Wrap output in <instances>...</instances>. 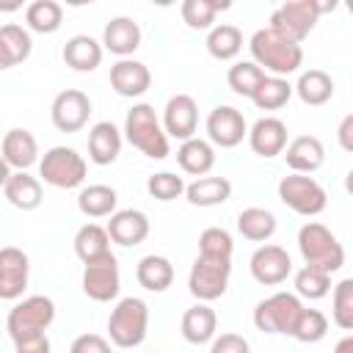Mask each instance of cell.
I'll return each mask as SVG.
<instances>
[{
    "label": "cell",
    "mask_w": 353,
    "mask_h": 353,
    "mask_svg": "<svg viewBox=\"0 0 353 353\" xmlns=\"http://www.w3.org/2000/svg\"><path fill=\"white\" fill-rule=\"evenodd\" d=\"M251 58L262 72H270V77H287L301 69L303 50L295 41H287L284 36L273 33L270 28H259L248 41Z\"/></svg>",
    "instance_id": "cell-1"
},
{
    "label": "cell",
    "mask_w": 353,
    "mask_h": 353,
    "mask_svg": "<svg viewBox=\"0 0 353 353\" xmlns=\"http://www.w3.org/2000/svg\"><path fill=\"white\" fill-rule=\"evenodd\" d=\"M298 251H301L306 268H317L328 276L345 265L342 243L336 240V234L328 226H323L317 221H309L298 229Z\"/></svg>",
    "instance_id": "cell-2"
},
{
    "label": "cell",
    "mask_w": 353,
    "mask_h": 353,
    "mask_svg": "<svg viewBox=\"0 0 353 353\" xmlns=\"http://www.w3.org/2000/svg\"><path fill=\"white\" fill-rule=\"evenodd\" d=\"M124 138L146 157L152 160H165L168 157V135L163 132V124L154 113L152 105L138 102L127 110L124 119Z\"/></svg>",
    "instance_id": "cell-3"
},
{
    "label": "cell",
    "mask_w": 353,
    "mask_h": 353,
    "mask_svg": "<svg viewBox=\"0 0 353 353\" xmlns=\"http://www.w3.org/2000/svg\"><path fill=\"white\" fill-rule=\"evenodd\" d=\"M336 3H317V0H290V3H281L273 14H270V22L268 28L279 36H284L287 41H295L301 44L317 25L320 14L323 11H334Z\"/></svg>",
    "instance_id": "cell-4"
},
{
    "label": "cell",
    "mask_w": 353,
    "mask_h": 353,
    "mask_svg": "<svg viewBox=\"0 0 353 353\" xmlns=\"http://www.w3.org/2000/svg\"><path fill=\"white\" fill-rule=\"evenodd\" d=\"M149 331V306L141 298H121L108 317V336L116 347H138Z\"/></svg>",
    "instance_id": "cell-5"
},
{
    "label": "cell",
    "mask_w": 353,
    "mask_h": 353,
    "mask_svg": "<svg viewBox=\"0 0 353 353\" xmlns=\"http://www.w3.org/2000/svg\"><path fill=\"white\" fill-rule=\"evenodd\" d=\"M85 174H88V165H85L83 154H77L72 146H52L39 160V176L47 185L61 188V190L80 188Z\"/></svg>",
    "instance_id": "cell-6"
},
{
    "label": "cell",
    "mask_w": 353,
    "mask_h": 353,
    "mask_svg": "<svg viewBox=\"0 0 353 353\" xmlns=\"http://www.w3.org/2000/svg\"><path fill=\"white\" fill-rule=\"evenodd\" d=\"M55 320V303L52 298L47 295H30V298H22L19 303L11 306L8 317H6V331L14 339L19 336H28V334H41L52 325Z\"/></svg>",
    "instance_id": "cell-7"
},
{
    "label": "cell",
    "mask_w": 353,
    "mask_h": 353,
    "mask_svg": "<svg viewBox=\"0 0 353 353\" xmlns=\"http://www.w3.org/2000/svg\"><path fill=\"white\" fill-rule=\"evenodd\" d=\"M279 199L284 207H290L292 212L303 215V218H312V215H320L328 204V196L323 190V185L309 176V174H290V176H281L279 182Z\"/></svg>",
    "instance_id": "cell-8"
},
{
    "label": "cell",
    "mask_w": 353,
    "mask_h": 353,
    "mask_svg": "<svg viewBox=\"0 0 353 353\" xmlns=\"http://www.w3.org/2000/svg\"><path fill=\"white\" fill-rule=\"evenodd\" d=\"M303 303L295 292H273L254 309V325L265 334H292V325L301 314Z\"/></svg>",
    "instance_id": "cell-9"
},
{
    "label": "cell",
    "mask_w": 353,
    "mask_h": 353,
    "mask_svg": "<svg viewBox=\"0 0 353 353\" xmlns=\"http://www.w3.org/2000/svg\"><path fill=\"white\" fill-rule=\"evenodd\" d=\"M229 276H232V259L196 256L190 276H188V290L199 303H210L226 292Z\"/></svg>",
    "instance_id": "cell-10"
},
{
    "label": "cell",
    "mask_w": 353,
    "mask_h": 353,
    "mask_svg": "<svg viewBox=\"0 0 353 353\" xmlns=\"http://www.w3.org/2000/svg\"><path fill=\"white\" fill-rule=\"evenodd\" d=\"M121 287V276H119V262L113 254H105L94 262H85L83 268V292L97 301V303H108L119 295Z\"/></svg>",
    "instance_id": "cell-11"
},
{
    "label": "cell",
    "mask_w": 353,
    "mask_h": 353,
    "mask_svg": "<svg viewBox=\"0 0 353 353\" xmlns=\"http://www.w3.org/2000/svg\"><path fill=\"white\" fill-rule=\"evenodd\" d=\"M248 268H251L254 281H259L265 287H279L292 273V259H290L287 248H281L276 243H265L251 254Z\"/></svg>",
    "instance_id": "cell-12"
},
{
    "label": "cell",
    "mask_w": 353,
    "mask_h": 353,
    "mask_svg": "<svg viewBox=\"0 0 353 353\" xmlns=\"http://www.w3.org/2000/svg\"><path fill=\"white\" fill-rule=\"evenodd\" d=\"M50 116H52L55 130H61V132H77V130H83L88 124L91 99L80 88H66V91H61L52 99Z\"/></svg>",
    "instance_id": "cell-13"
},
{
    "label": "cell",
    "mask_w": 353,
    "mask_h": 353,
    "mask_svg": "<svg viewBox=\"0 0 353 353\" xmlns=\"http://www.w3.org/2000/svg\"><path fill=\"white\" fill-rule=\"evenodd\" d=\"M248 135V124L243 119V113L232 105H218L210 110L207 116V138L210 143L221 146V149H234L237 143H243V138Z\"/></svg>",
    "instance_id": "cell-14"
},
{
    "label": "cell",
    "mask_w": 353,
    "mask_h": 353,
    "mask_svg": "<svg viewBox=\"0 0 353 353\" xmlns=\"http://www.w3.org/2000/svg\"><path fill=\"white\" fill-rule=\"evenodd\" d=\"M163 132L176 141H188L199 124V105L190 94H174L163 108Z\"/></svg>",
    "instance_id": "cell-15"
},
{
    "label": "cell",
    "mask_w": 353,
    "mask_h": 353,
    "mask_svg": "<svg viewBox=\"0 0 353 353\" xmlns=\"http://www.w3.org/2000/svg\"><path fill=\"white\" fill-rule=\"evenodd\" d=\"M28 273H30V262L22 248L17 245L0 248V301L22 298L28 287Z\"/></svg>",
    "instance_id": "cell-16"
},
{
    "label": "cell",
    "mask_w": 353,
    "mask_h": 353,
    "mask_svg": "<svg viewBox=\"0 0 353 353\" xmlns=\"http://www.w3.org/2000/svg\"><path fill=\"white\" fill-rule=\"evenodd\" d=\"M105 232H108L110 243H119V245H124V248L141 245V243L149 237V218H146V212L132 210V207H130V210H116V212L110 215Z\"/></svg>",
    "instance_id": "cell-17"
},
{
    "label": "cell",
    "mask_w": 353,
    "mask_h": 353,
    "mask_svg": "<svg viewBox=\"0 0 353 353\" xmlns=\"http://www.w3.org/2000/svg\"><path fill=\"white\" fill-rule=\"evenodd\" d=\"M152 85V72L135 58H119L110 66V88L119 97H141Z\"/></svg>",
    "instance_id": "cell-18"
},
{
    "label": "cell",
    "mask_w": 353,
    "mask_h": 353,
    "mask_svg": "<svg viewBox=\"0 0 353 353\" xmlns=\"http://www.w3.org/2000/svg\"><path fill=\"white\" fill-rule=\"evenodd\" d=\"M248 143L259 157H276L287 146V124L276 116H262L248 130Z\"/></svg>",
    "instance_id": "cell-19"
},
{
    "label": "cell",
    "mask_w": 353,
    "mask_h": 353,
    "mask_svg": "<svg viewBox=\"0 0 353 353\" xmlns=\"http://www.w3.org/2000/svg\"><path fill=\"white\" fill-rule=\"evenodd\" d=\"M0 157L17 171H28L39 160V143H36L33 132L25 127L8 130L0 141Z\"/></svg>",
    "instance_id": "cell-20"
},
{
    "label": "cell",
    "mask_w": 353,
    "mask_h": 353,
    "mask_svg": "<svg viewBox=\"0 0 353 353\" xmlns=\"http://www.w3.org/2000/svg\"><path fill=\"white\" fill-rule=\"evenodd\" d=\"M284 160L292 174H314L325 163V146L314 135H298L284 146Z\"/></svg>",
    "instance_id": "cell-21"
},
{
    "label": "cell",
    "mask_w": 353,
    "mask_h": 353,
    "mask_svg": "<svg viewBox=\"0 0 353 353\" xmlns=\"http://www.w3.org/2000/svg\"><path fill=\"white\" fill-rule=\"evenodd\" d=\"M99 44L119 58H130L141 47V25L132 17H113L102 30Z\"/></svg>",
    "instance_id": "cell-22"
},
{
    "label": "cell",
    "mask_w": 353,
    "mask_h": 353,
    "mask_svg": "<svg viewBox=\"0 0 353 353\" xmlns=\"http://www.w3.org/2000/svg\"><path fill=\"white\" fill-rule=\"evenodd\" d=\"M121 152V130L113 121H97L88 130V157L97 165H110L116 163Z\"/></svg>",
    "instance_id": "cell-23"
},
{
    "label": "cell",
    "mask_w": 353,
    "mask_h": 353,
    "mask_svg": "<svg viewBox=\"0 0 353 353\" xmlns=\"http://www.w3.org/2000/svg\"><path fill=\"white\" fill-rule=\"evenodd\" d=\"M176 163H179V168L185 174H190L196 179L207 176L212 171V165H215V149H212L210 141L193 135V138L182 141V146L176 149Z\"/></svg>",
    "instance_id": "cell-24"
},
{
    "label": "cell",
    "mask_w": 353,
    "mask_h": 353,
    "mask_svg": "<svg viewBox=\"0 0 353 353\" xmlns=\"http://www.w3.org/2000/svg\"><path fill=\"white\" fill-rule=\"evenodd\" d=\"M215 328H218V317H215V312L207 303L190 306L182 314V323H179V331H182L185 342H190V345H207V342H212Z\"/></svg>",
    "instance_id": "cell-25"
},
{
    "label": "cell",
    "mask_w": 353,
    "mask_h": 353,
    "mask_svg": "<svg viewBox=\"0 0 353 353\" xmlns=\"http://www.w3.org/2000/svg\"><path fill=\"white\" fill-rule=\"evenodd\" d=\"M63 63L74 72H94L102 63V44L85 33H77L63 44Z\"/></svg>",
    "instance_id": "cell-26"
},
{
    "label": "cell",
    "mask_w": 353,
    "mask_h": 353,
    "mask_svg": "<svg viewBox=\"0 0 353 353\" xmlns=\"http://www.w3.org/2000/svg\"><path fill=\"white\" fill-rule=\"evenodd\" d=\"M3 193H6L8 204L17 207V210H22V212L36 210L41 204V196H44L41 193V182L36 176H30L28 171H11Z\"/></svg>",
    "instance_id": "cell-27"
},
{
    "label": "cell",
    "mask_w": 353,
    "mask_h": 353,
    "mask_svg": "<svg viewBox=\"0 0 353 353\" xmlns=\"http://www.w3.org/2000/svg\"><path fill=\"white\" fill-rule=\"evenodd\" d=\"M232 182L226 176H199L190 185H185V199L193 207H218L229 201Z\"/></svg>",
    "instance_id": "cell-28"
},
{
    "label": "cell",
    "mask_w": 353,
    "mask_h": 353,
    "mask_svg": "<svg viewBox=\"0 0 353 353\" xmlns=\"http://www.w3.org/2000/svg\"><path fill=\"white\" fill-rule=\"evenodd\" d=\"M292 91L298 94V99L303 105L317 108V105H325L334 97V80L323 69H306V72H301V77L292 85Z\"/></svg>",
    "instance_id": "cell-29"
},
{
    "label": "cell",
    "mask_w": 353,
    "mask_h": 353,
    "mask_svg": "<svg viewBox=\"0 0 353 353\" xmlns=\"http://www.w3.org/2000/svg\"><path fill=\"white\" fill-rule=\"evenodd\" d=\"M135 279L149 292H165L171 287V281H174V265H171V259H165L160 254H149V256H143L138 262Z\"/></svg>",
    "instance_id": "cell-30"
},
{
    "label": "cell",
    "mask_w": 353,
    "mask_h": 353,
    "mask_svg": "<svg viewBox=\"0 0 353 353\" xmlns=\"http://www.w3.org/2000/svg\"><path fill=\"white\" fill-rule=\"evenodd\" d=\"M116 190L110 185H88L77 193V210L85 218H108L116 212Z\"/></svg>",
    "instance_id": "cell-31"
},
{
    "label": "cell",
    "mask_w": 353,
    "mask_h": 353,
    "mask_svg": "<svg viewBox=\"0 0 353 353\" xmlns=\"http://www.w3.org/2000/svg\"><path fill=\"white\" fill-rule=\"evenodd\" d=\"M237 232L251 243H265L276 232V215L265 207H245L237 215Z\"/></svg>",
    "instance_id": "cell-32"
},
{
    "label": "cell",
    "mask_w": 353,
    "mask_h": 353,
    "mask_svg": "<svg viewBox=\"0 0 353 353\" xmlns=\"http://www.w3.org/2000/svg\"><path fill=\"white\" fill-rule=\"evenodd\" d=\"M74 254L77 259L85 265V262H94L105 254H110V237L105 232V226L99 223H85L77 229L74 234Z\"/></svg>",
    "instance_id": "cell-33"
},
{
    "label": "cell",
    "mask_w": 353,
    "mask_h": 353,
    "mask_svg": "<svg viewBox=\"0 0 353 353\" xmlns=\"http://www.w3.org/2000/svg\"><path fill=\"white\" fill-rule=\"evenodd\" d=\"M240 50H243V33H240L237 25L221 22V25L210 28V33H207V52L215 61H232Z\"/></svg>",
    "instance_id": "cell-34"
},
{
    "label": "cell",
    "mask_w": 353,
    "mask_h": 353,
    "mask_svg": "<svg viewBox=\"0 0 353 353\" xmlns=\"http://www.w3.org/2000/svg\"><path fill=\"white\" fill-rule=\"evenodd\" d=\"M25 22L36 33H55L63 22V8L55 0H33L25 8Z\"/></svg>",
    "instance_id": "cell-35"
},
{
    "label": "cell",
    "mask_w": 353,
    "mask_h": 353,
    "mask_svg": "<svg viewBox=\"0 0 353 353\" xmlns=\"http://www.w3.org/2000/svg\"><path fill=\"white\" fill-rule=\"evenodd\" d=\"M290 97H292V85L287 83V77H270V74H265V80L251 94V102L259 110H279V108H284L290 102Z\"/></svg>",
    "instance_id": "cell-36"
},
{
    "label": "cell",
    "mask_w": 353,
    "mask_h": 353,
    "mask_svg": "<svg viewBox=\"0 0 353 353\" xmlns=\"http://www.w3.org/2000/svg\"><path fill=\"white\" fill-rule=\"evenodd\" d=\"M226 8L229 3H221V0H185L179 6V14L190 30H210L215 22V14Z\"/></svg>",
    "instance_id": "cell-37"
},
{
    "label": "cell",
    "mask_w": 353,
    "mask_h": 353,
    "mask_svg": "<svg viewBox=\"0 0 353 353\" xmlns=\"http://www.w3.org/2000/svg\"><path fill=\"white\" fill-rule=\"evenodd\" d=\"M262 80H265V72H262L254 61H237V63H232L229 72H226L229 88H232L237 97H248V99H251V94L256 91V85H259Z\"/></svg>",
    "instance_id": "cell-38"
},
{
    "label": "cell",
    "mask_w": 353,
    "mask_h": 353,
    "mask_svg": "<svg viewBox=\"0 0 353 353\" xmlns=\"http://www.w3.org/2000/svg\"><path fill=\"white\" fill-rule=\"evenodd\" d=\"M325 334H328V317L320 309H306L303 306L301 314H298V320H295V325H292V334L290 336H295L303 345H312V342H320Z\"/></svg>",
    "instance_id": "cell-39"
},
{
    "label": "cell",
    "mask_w": 353,
    "mask_h": 353,
    "mask_svg": "<svg viewBox=\"0 0 353 353\" xmlns=\"http://www.w3.org/2000/svg\"><path fill=\"white\" fill-rule=\"evenodd\" d=\"M331 292V276L317 270V268H301L295 273V295L298 298H309V301H320Z\"/></svg>",
    "instance_id": "cell-40"
},
{
    "label": "cell",
    "mask_w": 353,
    "mask_h": 353,
    "mask_svg": "<svg viewBox=\"0 0 353 353\" xmlns=\"http://www.w3.org/2000/svg\"><path fill=\"white\" fill-rule=\"evenodd\" d=\"M234 243L232 234L223 226H207L199 234V256H210V259H232Z\"/></svg>",
    "instance_id": "cell-41"
},
{
    "label": "cell",
    "mask_w": 353,
    "mask_h": 353,
    "mask_svg": "<svg viewBox=\"0 0 353 353\" xmlns=\"http://www.w3.org/2000/svg\"><path fill=\"white\" fill-rule=\"evenodd\" d=\"M331 317L342 331L353 328V279H342L331 292Z\"/></svg>",
    "instance_id": "cell-42"
},
{
    "label": "cell",
    "mask_w": 353,
    "mask_h": 353,
    "mask_svg": "<svg viewBox=\"0 0 353 353\" xmlns=\"http://www.w3.org/2000/svg\"><path fill=\"white\" fill-rule=\"evenodd\" d=\"M0 41H3V47L8 50V55H11L14 66L30 58L33 41H30V33H28L22 25H17V22L3 25V28H0Z\"/></svg>",
    "instance_id": "cell-43"
},
{
    "label": "cell",
    "mask_w": 353,
    "mask_h": 353,
    "mask_svg": "<svg viewBox=\"0 0 353 353\" xmlns=\"http://www.w3.org/2000/svg\"><path fill=\"white\" fill-rule=\"evenodd\" d=\"M146 190L157 201H174L185 193V179L171 174V171H160V174H152L146 179Z\"/></svg>",
    "instance_id": "cell-44"
},
{
    "label": "cell",
    "mask_w": 353,
    "mask_h": 353,
    "mask_svg": "<svg viewBox=\"0 0 353 353\" xmlns=\"http://www.w3.org/2000/svg\"><path fill=\"white\" fill-rule=\"evenodd\" d=\"M210 353H251V345L243 334H221V336H212V345H210Z\"/></svg>",
    "instance_id": "cell-45"
},
{
    "label": "cell",
    "mask_w": 353,
    "mask_h": 353,
    "mask_svg": "<svg viewBox=\"0 0 353 353\" xmlns=\"http://www.w3.org/2000/svg\"><path fill=\"white\" fill-rule=\"evenodd\" d=\"M69 353H110V342L102 334H80L69 345Z\"/></svg>",
    "instance_id": "cell-46"
},
{
    "label": "cell",
    "mask_w": 353,
    "mask_h": 353,
    "mask_svg": "<svg viewBox=\"0 0 353 353\" xmlns=\"http://www.w3.org/2000/svg\"><path fill=\"white\" fill-rule=\"evenodd\" d=\"M14 350L17 353H50L52 345L47 339V331H41V334H28V336L14 339Z\"/></svg>",
    "instance_id": "cell-47"
},
{
    "label": "cell",
    "mask_w": 353,
    "mask_h": 353,
    "mask_svg": "<svg viewBox=\"0 0 353 353\" xmlns=\"http://www.w3.org/2000/svg\"><path fill=\"white\" fill-rule=\"evenodd\" d=\"M336 138H339V146H342L345 152H353V116H350V113L342 119Z\"/></svg>",
    "instance_id": "cell-48"
},
{
    "label": "cell",
    "mask_w": 353,
    "mask_h": 353,
    "mask_svg": "<svg viewBox=\"0 0 353 353\" xmlns=\"http://www.w3.org/2000/svg\"><path fill=\"white\" fill-rule=\"evenodd\" d=\"M334 353H353V336H350V334H347V336H342V339L336 342Z\"/></svg>",
    "instance_id": "cell-49"
},
{
    "label": "cell",
    "mask_w": 353,
    "mask_h": 353,
    "mask_svg": "<svg viewBox=\"0 0 353 353\" xmlns=\"http://www.w3.org/2000/svg\"><path fill=\"white\" fill-rule=\"evenodd\" d=\"M14 66V61H11V55H8V50L3 47V41H0V72L3 69H11Z\"/></svg>",
    "instance_id": "cell-50"
},
{
    "label": "cell",
    "mask_w": 353,
    "mask_h": 353,
    "mask_svg": "<svg viewBox=\"0 0 353 353\" xmlns=\"http://www.w3.org/2000/svg\"><path fill=\"white\" fill-rule=\"evenodd\" d=\"M8 176H11V165L0 157V188H6V182H8Z\"/></svg>",
    "instance_id": "cell-51"
},
{
    "label": "cell",
    "mask_w": 353,
    "mask_h": 353,
    "mask_svg": "<svg viewBox=\"0 0 353 353\" xmlns=\"http://www.w3.org/2000/svg\"><path fill=\"white\" fill-rule=\"evenodd\" d=\"M22 3H0V11H14V8H19Z\"/></svg>",
    "instance_id": "cell-52"
}]
</instances>
